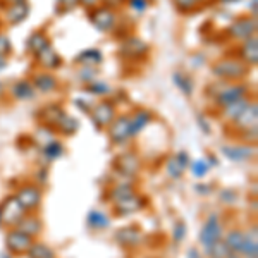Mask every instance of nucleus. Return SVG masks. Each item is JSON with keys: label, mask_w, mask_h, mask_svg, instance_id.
I'll use <instances>...</instances> for the list:
<instances>
[{"label": "nucleus", "mask_w": 258, "mask_h": 258, "mask_svg": "<svg viewBox=\"0 0 258 258\" xmlns=\"http://www.w3.org/2000/svg\"><path fill=\"white\" fill-rule=\"evenodd\" d=\"M212 73L215 78L222 81H238L243 80L244 76L249 73V66L244 64L239 59H222L217 60L212 66Z\"/></svg>", "instance_id": "1"}, {"label": "nucleus", "mask_w": 258, "mask_h": 258, "mask_svg": "<svg viewBox=\"0 0 258 258\" xmlns=\"http://www.w3.org/2000/svg\"><path fill=\"white\" fill-rule=\"evenodd\" d=\"M219 239H222V224L219 220V215L214 212L209 215V219L205 220L202 231H200V244L203 249H209Z\"/></svg>", "instance_id": "2"}, {"label": "nucleus", "mask_w": 258, "mask_h": 258, "mask_svg": "<svg viewBox=\"0 0 258 258\" xmlns=\"http://www.w3.org/2000/svg\"><path fill=\"white\" fill-rule=\"evenodd\" d=\"M33 241H35V238L24 234V232H21L19 229L14 227L11 231H7L6 234V248L12 255H24L30 249Z\"/></svg>", "instance_id": "3"}, {"label": "nucleus", "mask_w": 258, "mask_h": 258, "mask_svg": "<svg viewBox=\"0 0 258 258\" xmlns=\"http://www.w3.org/2000/svg\"><path fill=\"white\" fill-rule=\"evenodd\" d=\"M0 210H2V224H6L7 227H16L19 224V220L26 215V212L19 205L16 197H7L4 200V203L0 205Z\"/></svg>", "instance_id": "4"}, {"label": "nucleus", "mask_w": 258, "mask_h": 258, "mask_svg": "<svg viewBox=\"0 0 258 258\" xmlns=\"http://www.w3.org/2000/svg\"><path fill=\"white\" fill-rule=\"evenodd\" d=\"M229 36L238 41H244L251 36H255L256 33V18H239L231 24V28L227 30Z\"/></svg>", "instance_id": "5"}, {"label": "nucleus", "mask_w": 258, "mask_h": 258, "mask_svg": "<svg viewBox=\"0 0 258 258\" xmlns=\"http://www.w3.org/2000/svg\"><path fill=\"white\" fill-rule=\"evenodd\" d=\"M14 197L19 202V205L24 209V212L36 210L41 203V191L40 188H36V186H33V184H26V186H23V188H19Z\"/></svg>", "instance_id": "6"}, {"label": "nucleus", "mask_w": 258, "mask_h": 258, "mask_svg": "<svg viewBox=\"0 0 258 258\" xmlns=\"http://www.w3.org/2000/svg\"><path fill=\"white\" fill-rule=\"evenodd\" d=\"M143 232L141 229L136 226H127V227H120L117 232L114 234V239L119 246L122 248H136L143 243Z\"/></svg>", "instance_id": "7"}, {"label": "nucleus", "mask_w": 258, "mask_h": 258, "mask_svg": "<svg viewBox=\"0 0 258 258\" xmlns=\"http://www.w3.org/2000/svg\"><path fill=\"white\" fill-rule=\"evenodd\" d=\"M246 93H248V86L246 85H231V86H224L222 90L217 93L215 97V102L220 109L224 107L231 105V103L238 102L241 98H246Z\"/></svg>", "instance_id": "8"}, {"label": "nucleus", "mask_w": 258, "mask_h": 258, "mask_svg": "<svg viewBox=\"0 0 258 258\" xmlns=\"http://www.w3.org/2000/svg\"><path fill=\"white\" fill-rule=\"evenodd\" d=\"M90 18H91L93 26L97 28L98 31H103V33H109L112 28L115 26V21H117L115 19V14L109 7H97V9L90 14Z\"/></svg>", "instance_id": "9"}, {"label": "nucleus", "mask_w": 258, "mask_h": 258, "mask_svg": "<svg viewBox=\"0 0 258 258\" xmlns=\"http://www.w3.org/2000/svg\"><path fill=\"white\" fill-rule=\"evenodd\" d=\"M109 136L112 143L122 145L131 138L129 135V117L127 115H119L109 124Z\"/></svg>", "instance_id": "10"}, {"label": "nucleus", "mask_w": 258, "mask_h": 258, "mask_svg": "<svg viewBox=\"0 0 258 258\" xmlns=\"http://www.w3.org/2000/svg\"><path fill=\"white\" fill-rule=\"evenodd\" d=\"M91 119L95 120L97 127L109 126L112 120L115 119V107H114V103L107 102V100H103V102L97 103V105L91 109Z\"/></svg>", "instance_id": "11"}, {"label": "nucleus", "mask_w": 258, "mask_h": 258, "mask_svg": "<svg viewBox=\"0 0 258 258\" xmlns=\"http://www.w3.org/2000/svg\"><path fill=\"white\" fill-rule=\"evenodd\" d=\"M220 150L229 160L234 162H244L255 157V147H251V145H227Z\"/></svg>", "instance_id": "12"}, {"label": "nucleus", "mask_w": 258, "mask_h": 258, "mask_svg": "<svg viewBox=\"0 0 258 258\" xmlns=\"http://www.w3.org/2000/svg\"><path fill=\"white\" fill-rule=\"evenodd\" d=\"M256 120H258V105L256 102H251L238 115V119L232 120V122H234L236 127H239V131H246V129L256 127Z\"/></svg>", "instance_id": "13"}, {"label": "nucleus", "mask_w": 258, "mask_h": 258, "mask_svg": "<svg viewBox=\"0 0 258 258\" xmlns=\"http://www.w3.org/2000/svg\"><path fill=\"white\" fill-rule=\"evenodd\" d=\"M141 207H143V202H141V198L136 193L129 195V197L114 203V209L117 212L119 217H126V215L135 214V212H138Z\"/></svg>", "instance_id": "14"}, {"label": "nucleus", "mask_w": 258, "mask_h": 258, "mask_svg": "<svg viewBox=\"0 0 258 258\" xmlns=\"http://www.w3.org/2000/svg\"><path fill=\"white\" fill-rule=\"evenodd\" d=\"M33 86H35V90L41 91V93H52V91H55L59 88V81H57V78L53 76V74L50 73H36L35 76H33Z\"/></svg>", "instance_id": "15"}, {"label": "nucleus", "mask_w": 258, "mask_h": 258, "mask_svg": "<svg viewBox=\"0 0 258 258\" xmlns=\"http://www.w3.org/2000/svg\"><path fill=\"white\" fill-rule=\"evenodd\" d=\"M239 60H243L246 66H255L258 60V41L256 36L244 40L239 48Z\"/></svg>", "instance_id": "16"}, {"label": "nucleus", "mask_w": 258, "mask_h": 258, "mask_svg": "<svg viewBox=\"0 0 258 258\" xmlns=\"http://www.w3.org/2000/svg\"><path fill=\"white\" fill-rule=\"evenodd\" d=\"M16 229H19L21 232L31 236V238H36L41 231H43V222L36 217V215H24L23 219L19 220V224L16 226Z\"/></svg>", "instance_id": "17"}, {"label": "nucleus", "mask_w": 258, "mask_h": 258, "mask_svg": "<svg viewBox=\"0 0 258 258\" xmlns=\"http://www.w3.org/2000/svg\"><path fill=\"white\" fill-rule=\"evenodd\" d=\"M152 120V112L150 110H138L129 117V135L138 136L145 127L148 126V122Z\"/></svg>", "instance_id": "18"}, {"label": "nucleus", "mask_w": 258, "mask_h": 258, "mask_svg": "<svg viewBox=\"0 0 258 258\" xmlns=\"http://www.w3.org/2000/svg\"><path fill=\"white\" fill-rule=\"evenodd\" d=\"M28 14H30V6H28L26 2L11 4L6 9V21L14 26V24L23 23V21L28 18Z\"/></svg>", "instance_id": "19"}, {"label": "nucleus", "mask_w": 258, "mask_h": 258, "mask_svg": "<svg viewBox=\"0 0 258 258\" xmlns=\"http://www.w3.org/2000/svg\"><path fill=\"white\" fill-rule=\"evenodd\" d=\"M150 52V47L140 38H129L120 47V53L126 57H143Z\"/></svg>", "instance_id": "20"}, {"label": "nucleus", "mask_w": 258, "mask_h": 258, "mask_svg": "<svg viewBox=\"0 0 258 258\" xmlns=\"http://www.w3.org/2000/svg\"><path fill=\"white\" fill-rule=\"evenodd\" d=\"M36 59H38V64L41 66V68L45 69H57L62 66V59L60 55H57L55 50L52 48V45L50 47H47L43 50V52H40L38 55H36Z\"/></svg>", "instance_id": "21"}, {"label": "nucleus", "mask_w": 258, "mask_h": 258, "mask_svg": "<svg viewBox=\"0 0 258 258\" xmlns=\"http://www.w3.org/2000/svg\"><path fill=\"white\" fill-rule=\"evenodd\" d=\"M35 91L36 90H35V86H33V83L28 80H21L18 83H14L11 88L12 97L16 100H31L35 97Z\"/></svg>", "instance_id": "22"}, {"label": "nucleus", "mask_w": 258, "mask_h": 258, "mask_svg": "<svg viewBox=\"0 0 258 258\" xmlns=\"http://www.w3.org/2000/svg\"><path fill=\"white\" fill-rule=\"evenodd\" d=\"M86 224H88L90 229H95V231H102V229H107L110 226V219L105 212L102 210H91L86 217Z\"/></svg>", "instance_id": "23"}, {"label": "nucleus", "mask_w": 258, "mask_h": 258, "mask_svg": "<svg viewBox=\"0 0 258 258\" xmlns=\"http://www.w3.org/2000/svg\"><path fill=\"white\" fill-rule=\"evenodd\" d=\"M47 47H50V41L45 33L35 31L30 38H28V52H31L33 55H38V53L43 52Z\"/></svg>", "instance_id": "24"}, {"label": "nucleus", "mask_w": 258, "mask_h": 258, "mask_svg": "<svg viewBox=\"0 0 258 258\" xmlns=\"http://www.w3.org/2000/svg\"><path fill=\"white\" fill-rule=\"evenodd\" d=\"M117 169L120 170L122 174L126 176H135L140 169V160L138 157L131 155V153H126V155H120L119 157V162H117Z\"/></svg>", "instance_id": "25"}, {"label": "nucleus", "mask_w": 258, "mask_h": 258, "mask_svg": "<svg viewBox=\"0 0 258 258\" xmlns=\"http://www.w3.org/2000/svg\"><path fill=\"white\" fill-rule=\"evenodd\" d=\"M224 243L227 244V248L231 249V253L239 255L241 248H243V243H244V232L239 231V229H232V231H229L226 234Z\"/></svg>", "instance_id": "26"}, {"label": "nucleus", "mask_w": 258, "mask_h": 258, "mask_svg": "<svg viewBox=\"0 0 258 258\" xmlns=\"http://www.w3.org/2000/svg\"><path fill=\"white\" fill-rule=\"evenodd\" d=\"M78 127H80V122H78L76 119L71 117V115H68V114L62 115L59 122L55 124V129L64 136H73L74 133L78 131Z\"/></svg>", "instance_id": "27"}, {"label": "nucleus", "mask_w": 258, "mask_h": 258, "mask_svg": "<svg viewBox=\"0 0 258 258\" xmlns=\"http://www.w3.org/2000/svg\"><path fill=\"white\" fill-rule=\"evenodd\" d=\"M62 155H64V145H62L60 141L50 140V141H47V143H45V147H43V157L48 162H53V160L60 159Z\"/></svg>", "instance_id": "28"}, {"label": "nucleus", "mask_w": 258, "mask_h": 258, "mask_svg": "<svg viewBox=\"0 0 258 258\" xmlns=\"http://www.w3.org/2000/svg\"><path fill=\"white\" fill-rule=\"evenodd\" d=\"M64 114H66V112L62 110L59 105H48V107H45V109L41 110V119H43V122L47 124V126L55 127V124L59 122L60 117Z\"/></svg>", "instance_id": "29"}, {"label": "nucleus", "mask_w": 258, "mask_h": 258, "mask_svg": "<svg viewBox=\"0 0 258 258\" xmlns=\"http://www.w3.org/2000/svg\"><path fill=\"white\" fill-rule=\"evenodd\" d=\"M26 255L30 258H53L55 256V251L45 243H35L30 246V249L26 251Z\"/></svg>", "instance_id": "30"}, {"label": "nucleus", "mask_w": 258, "mask_h": 258, "mask_svg": "<svg viewBox=\"0 0 258 258\" xmlns=\"http://www.w3.org/2000/svg\"><path fill=\"white\" fill-rule=\"evenodd\" d=\"M76 60L81 62V64H85V66H90V68H93V66L102 64V52L97 50V48L85 50V52H81L80 55H78Z\"/></svg>", "instance_id": "31"}, {"label": "nucleus", "mask_w": 258, "mask_h": 258, "mask_svg": "<svg viewBox=\"0 0 258 258\" xmlns=\"http://www.w3.org/2000/svg\"><path fill=\"white\" fill-rule=\"evenodd\" d=\"M172 81L176 83V86L186 95V97L193 95V80H191L186 73H174Z\"/></svg>", "instance_id": "32"}, {"label": "nucleus", "mask_w": 258, "mask_h": 258, "mask_svg": "<svg viewBox=\"0 0 258 258\" xmlns=\"http://www.w3.org/2000/svg\"><path fill=\"white\" fill-rule=\"evenodd\" d=\"M248 103H249V102H248L246 98H241V100H238V102H234V103H231V105L224 107V109H222L224 117H226L227 120H236V119H238V115L241 114V112L246 109Z\"/></svg>", "instance_id": "33"}, {"label": "nucleus", "mask_w": 258, "mask_h": 258, "mask_svg": "<svg viewBox=\"0 0 258 258\" xmlns=\"http://www.w3.org/2000/svg\"><path fill=\"white\" fill-rule=\"evenodd\" d=\"M205 253H207V256H210V258H229L231 255H234V253H231V249L227 248V244L224 243V239L215 241L209 249H205Z\"/></svg>", "instance_id": "34"}, {"label": "nucleus", "mask_w": 258, "mask_h": 258, "mask_svg": "<svg viewBox=\"0 0 258 258\" xmlns=\"http://www.w3.org/2000/svg\"><path fill=\"white\" fill-rule=\"evenodd\" d=\"M133 193H136V191H135V186L129 184V182H122V184H115L114 188H112V191H110V200L115 203V202H119V200L126 198V197H129V195H133Z\"/></svg>", "instance_id": "35"}, {"label": "nucleus", "mask_w": 258, "mask_h": 258, "mask_svg": "<svg viewBox=\"0 0 258 258\" xmlns=\"http://www.w3.org/2000/svg\"><path fill=\"white\" fill-rule=\"evenodd\" d=\"M191 169H193V176L195 177H205L210 170V165L207 164V160H197L191 164Z\"/></svg>", "instance_id": "36"}, {"label": "nucleus", "mask_w": 258, "mask_h": 258, "mask_svg": "<svg viewBox=\"0 0 258 258\" xmlns=\"http://www.w3.org/2000/svg\"><path fill=\"white\" fill-rule=\"evenodd\" d=\"M182 172H184V169L179 165V162L176 160V157L169 159V162H167V174H169V177L179 179V177L182 176Z\"/></svg>", "instance_id": "37"}, {"label": "nucleus", "mask_w": 258, "mask_h": 258, "mask_svg": "<svg viewBox=\"0 0 258 258\" xmlns=\"http://www.w3.org/2000/svg\"><path fill=\"white\" fill-rule=\"evenodd\" d=\"M172 2L181 12H191L202 0H172Z\"/></svg>", "instance_id": "38"}, {"label": "nucleus", "mask_w": 258, "mask_h": 258, "mask_svg": "<svg viewBox=\"0 0 258 258\" xmlns=\"http://www.w3.org/2000/svg\"><path fill=\"white\" fill-rule=\"evenodd\" d=\"M88 91L93 95H109L112 90L109 85H105V83H90Z\"/></svg>", "instance_id": "39"}, {"label": "nucleus", "mask_w": 258, "mask_h": 258, "mask_svg": "<svg viewBox=\"0 0 258 258\" xmlns=\"http://www.w3.org/2000/svg\"><path fill=\"white\" fill-rule=\"evenodd\" d=\"M184 236H186V224L182 222V220H179L176 226H174V231H172V239H174V243L179 244L182 239H184Z\"/></svg>", "instance_id": "40"}, {"label": "nucleus", "mask_w": 258, "mask_h": 258, "mask_svg": "<svg viewBox=\"0 0 258 258\" xmlns=\"http://www.w3.org/2000/svg\"><path fill=\"white\" fill-rule=\"evenodd\" d=\"M12 52V45L6 35H0V55L7 57Z\"/></svg>", "instance_id": "41"}, {"label": "nucleus", "mask_w": 258, "mask_h": 258, "mask_svg": "<svg viewBox=\"0 0 258 258\" xmlns=\"http://www.w3.org/2000/svg\"><path fill=\"white\" fill-rule=\"evenodd\" d=\"M220 200H222L224 203H234L236 200H238V193H236L234 189H224L222 193H220Z\"/></svg>", "instance_id": "42"}, {"label": "nucleus", "mask_w": 258, "mask_h": 258, "mask_svg": "<svg viewBox=\"0 0 258 258\" xmlns=\"http://www.w3.org/2000/svg\"><path fill=\"white\" fill-rule=\"evenodd\" d=\"M129 7H131L133 11L143 12V11H147V7H148V0H129Z\"/></svg>", "instance_id": "43"}, {"label": "nucleus", "mask_w": 258, "mask_h": 258, "mask_svg": "<svg viewBox=\"0 0 258 258\" xmlns=\"http://www.w3.org/2000/svg\"><path fill=\"white\" fill-rule=\"evenodd\" d=\"M176 160L179 162V165H181V167L186 170V167H188V164H189L188 153H186V152H179L177 157H176Z\"/></svg>", "instance_id": "44"}, {"label": "nucleus", "mask_w": 258, "mask_h": 258, "mask_svg": "<svg viewBox=\"0 0 258 258\" xmlns=\"http://www.w3.org/2000/svg\"><path fill=\"white\" fill-rule=\"evenodd\" d=\"M100 2H103V0H80V4L85 9H97Z\"/></svg>", "instance_id": "45"}, {"label": "nucleus", "mask_w": 258, "mask_h": 258, "mask_svg": "<svg viewBox=\"0 0 258 258\" xmlns=\"http://www.w3.org/2000/svg\"><path fill=\"white\" fill-rule=\"evenodd\" d=\"M59 4L64 7L66 11H71V9H74L78 4H80V0H59Z\"/></svg>", "instance_id": "46"}, {"label": "nucleus", "mask_w": 258, "mask_h": 258, "mask_svg": "<svg viewBox=\"0 0 258 258\" xmlns=\"http://www.w3.org/2000/svg\"><path fill=\"white\" fill-rule=\"evenodd\" d=\"M186 258H202V253L197 248H189L188 253H186Z\"/></svg>", "instance_id": "47"}, {"label": "nucleus", "mask_w": 258, "mask_h": 258, "mask_svg": "<svg viewBox=\"0 0 258 258\" xmlns=\"http://www.w3.org/2000/svg\"><path fill=\"white\" fill-rule=\"evenodd\" d=\"M103 2L107 4L105 7H109V9H112V7H119L120 4L124 2V0H103Z\"/></svg>", "instance_id": "48"}, {"label": "nucleus", "mask_w": 258, "mask_h": 258, "mask_svg": "<svg viewBox=\"0 0 258 258\" xmlns=\"http://www.w3.org/2000/svg\"><path fill=\"white\" fill-rule=\"evenodd\" d=\"M7 66V57H4V55H0V71H2L4 68Z\"/></svg>", "instance_id": "49"}, {"label": "nucleus", "mask_w": 258, "mask_h": 258, "mask_svg": "<svg viewBox=\"0 0 258 258\" xmlns=\"http://www.w3.org/2000/svg\"><path fill=\"white\" fill-rule=\"evenodd\" d=\"M11 4H21V2H26V0H9Z\"/></svg>", "instance_id": "50"}, {"label": "nucleus", "mask_w": 258, "mask_h": 258, "mask_svg": "<svg viewBox=\"0 0 258 258\" xmlns=\"http://www.w3.org/2000/svg\"><path fill=\"white\" fill-rule=\"evenodd\" d=\"M2 258H11V255H9V253H4Z\"/></svg>", "instance_id": "51"}, {"label": "nucleus", "mask_w": 258, "mask_h": 258, "mask_svg": "<svg viewBox=\"0 0 258 258\" xmlns=\"http://www.w3.org/2000/svg\"><path fill=\"white\" fill-rule=\"evenodd\" d=\"M0 226H2V210H0Z\"/></svg>", "instance_id": "52"}, {"label": "nucleus", "mask_w": 258, "mask_h": 258, "mask_svg": "<svg viewBox=\"0 0 258 258\" xmlns=\"http://www.w3.org/2000/svg\"><path fill=\"white\" fill-rule=\"evenodd\" d=\"M147 258H153V256H147Z\"/></svg>", "instance_id": "53"}]
</instances>
